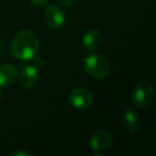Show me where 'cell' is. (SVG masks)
I'll list each match as a JSON object with an SVG mask.
<instances>
[{
	"instance_id": "cell-13",
	"label": "cell",
	"mask_w": 156,
	"mask_h": 156,
	"mask_svg": "<svg viewBox=\"0 0 156 156\" xmlns=\"http://www.w3.org/2000/svg\"><path fill=\"white\" fill-rule=\"evenodd\" d=\"M12 155L13 156H32L33 154L30 153V152H28V151H23V150H20V151L14 152Z\"/></svg>"
},
{
	"instance_id": "cell-1",
	"label": "cell",
	"mask_w": 156,
	"mask_h": 156,
	"mask_svg": "<svg viewBox=\"0 0 156 156\" xmlns=\"http://www.w3.org/2000/svg\"><path fill=\"white\" fill-rule=\"evenodd\" d=\"M40 49V40L37 33L24 29L16 33L12 41L11 51L13 57L18 61L27 62L37 57Z\"/></svg>"
},
{
	"instance_id": "cell-4",
	"label": "cell",
	"mask_w": 156,
	"mask_h": 156,
	"mask_svg": "<svg viewBox=\"0 0 156 156\" xmlns=\"http://www.w3.org/2000/svg\"><path fill=\"white\" fill-rule=\"evenodd\" d=\"M69 103L76 109H87L93 104V95L85 88H76L69 94Z\"/></svg>"
},
{
	"instance_id": "cell-3",
	"label": "cell",
	"mask_w": 156,
	"mask_h": 156,
	"mask_svg": "<svg viewBox=\"0 0 156 156\" xmlns=\"http://www.w3.org/2000/svg\"><path fill=\"white\" fill-rule=\"evenodd\" d=\"M155 98V88L150 81H142L135 87L132 94V100L136 106L147 107Z\"/></svg>"
},
{
	"instance_id": "cell-9",
	"label": "cell",
	"mask_w": 156,
	"mask_h": 156,
	"mask_svg": "<svg viewBox=\"0 0 156 156\" xmlns=\"http://www.w3.org/2000/svg\"><path fill=\"white\" fill-rule=\"evenodd\" d=\"M102 43V34L96 29H90L83 37V45L86 50H94Z\"/></svg>"
},
{
	"instance_id": "cell-12",
	"label": "cell",
	"mask_w": 156,
	"mask_h": 156,
	"mask_svg": "<svg viewBox=\"0 0 156 156\" xmlns=\"http://www.w3.org/2000/svg\"><path fill=\"white\" fill-rule=\"evenodd\" d=\"M30 2L35 9H43L46 7L47 0H30Z\"/></svg>"
},
{
	"instance_id": "cell-6",
	"label": "cell",
	"mask_w": 156,
	"mask_h": 156,
	"mask_svg": "<svg viewBox=\"0 0 156 156\" xmlns=\"http://www.w3.org/2000/svg\"><path fill=\"white\" fill-rule=\"evenodd\" d=\"M113 136L109 130L100 129L95 132L90 138V147L95 152H102L111 145Z\"/></svg>"
},
{
	"instance_id": "cell-10",
	"label": "cell",
	"mask_w": 156,
	"mask_h": 156,
	"mask_svg": "<svg viewBox=\"0 0 156 156\" xmlns=\"http://www.w3.org/2000/svg\"><path fill=\"white\" fill-rule=\"evenodd\" d=\"M123 125L129 133H137L140 128V118L137 112L128 108L123 115Z\"/></svg>"
},
{
	"instance_id": "cell-11",
	"label": "cell",
	"mask_w": 156,
	"mask_h": 156,
	"mask_svg": "<svg viewBox=\"0 0 156 156\" xmlns=\"http://www.w3.org/2000/svg\"><path fill=\"white\" fill-rule=\"evenodd\" d=\"M56 1L62 7H74L80 2L81 0H56Z\"/></svg>"
},
{
	"instance_id": "cell-14",
	"label": "cell",
	"mask_w": 156,
	"mask_h": 156,
	"mask_svg": "<svg viewBox=\"0 0 156 156\" xmlns=\"http://www.w3.org/2000/svg\"><path fill=\"white\" fill-rule=\"evenodd\" d=\"M2 96H3V92H2V89L0 88V101L2 100Z\"/></svg>"
},
{
	"instance_id": "cell-2",
	"label": "cell",
	"mask_w": 156,
	"mask_h": 156,
	"mask_svg": "<svg viewBox=\"0 0 156 156\" xmlns=\"http://www.w3.org/2000/svg\"><path fill=\"white\" fill-rule=\"evenodd\" d=\"M83 67L88 75L95 79H102L106 77L110 71L108 59L101 54H90L86 57Z\"/></svg>"
},
{
	"instance_id": "cell-5",
	"label": "cell",
	"mask_w": 156,
	"mask_h": 156,
	"mask_svg": "<svg viewBox=\"0 0 156 156\" xmlns=\"http://www.w3.org/2000/svg\"><path fill=\"white\" fill-rule=\"evenodd\" d=\"M66 16L62 9L57 5H50L46 7L44 11V22L49 28L60 29L65 24Z\"/></svg>"
},
{
	"instance_id": "cell-7",
	"label": "cell",
	"mask_w": 156,
	"mask_h": 156,
	"mask_svg": "<svg viewBox=\"0 0 156 156\" xmlns=\"http://www.w3.org/2000/svg\"><path fill=\"white\" fill-rule=\"evenodd\" d=\"M39 81V72L33 65H27L20 71V83L25 89H32Z\"/></svg>"
},
{
	"instance_id": "cell-8",
	"label": "cell",
	"mask_w": 156,
	"mask_h": 156,
	"mask_svg": "<svg viewBox=\"0 0 156 156\" xmlns=\"http://www.w3.org/2000/svg\"><path fill=\"white\" fill-rule=\"evenodd\" d=\"M17 69L12 64H3L0 66V88H8L17 79Z\"/></svg>"
}]
</instances>
